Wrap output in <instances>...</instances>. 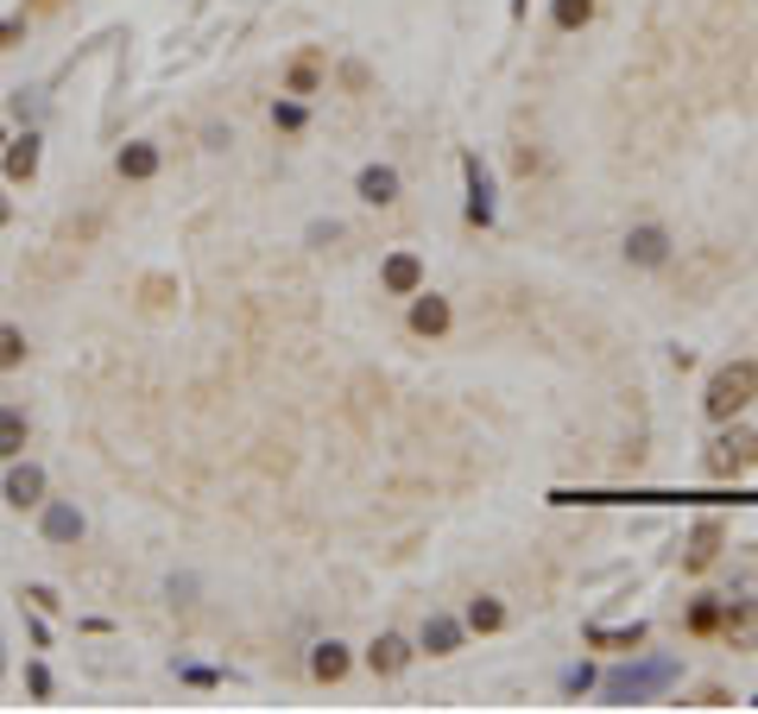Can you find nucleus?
Masks as SVG:
<instances>
[{"label": "nucleus", "mask_w": 758, "mask_h": 714, "mask_svg": "<svg viewBox=\"0 0 758 714\" xmlns=\"http://www.w3.org/2000/svg\"><path fill=\"white\" fill-rule=\"evenodd\" d=\"M746 405H758V360H727L702 392V411L714 424H733Z\"/></svg>", "instance_id": "f257e3e1"}, {"label": "nucleus", "mask_w": 758, "mask_h": 714, "mask_svg": "<svg viewBox=\"0 0 758 714\" xmlns=\"http://www.w3.org/2000/svg\"><path fill=\"white\" fill-rule=\"evenodd\" d=\"M677 658H645V663H626V670H613L601 683V695L613 702V709H632V702H651L657 689H670L677 683Z\"/></svg>", "instance_id": "f03ea898"}, {"label": "nucleus", "mask_w": 758, "mask_h": 714, "mask_svg": "<svg viewBox=\"0 0 758 714\" xmlns=\"http://www.w3.org/2000/svg\"><path fill=\"white\" fill-rule=\"evenodd\" d=\"M702 468L714 475V481H739V475H753L758 468V431H721L714 443H707V456H702Z\"/></svg>", "instance_id": "7ed1b4c3"}, {"label": "nucleus", "mask_w": 758, "mask_h": 714, "mask_svg": "<svg viewBox=\"0 0 758 714\" xmlns=\"http://www.w3.org/2000/svg\"><path fill=\"white\" fill-rule=\"evenodd\" d=\"M461 171H468V222H475V228H493V178H487V165L468 153Z\"/></svg>", "instance_id": "20e7f679"}, {"label": "nucleus", "mask_w": 758, "mask_h": 714, "mask_svg": "<svg viewBox=\"0 0 758 714\" xmlns=\"http://www.w3.org/2000/svg\"><path fill=\"white\" fill-rule=\"evenodd\" d=\"M721 633H727L733 651H758V601H727Z\"/></svg>", "instance_id": "39448f33"}, {"label": "nucleus", "mask_w": 758, "mask_h": 714, "mask_svg": "<svg viewBox=\"0 0 758 714\" xmlns=\"http://www.w3.org/2000/svg\"><path fill=\"white\" fill-rule=\"evenodd\" d=\"M7 506H45V468H32V461H13L7 468Z\"/></svg>", "instance_id": "423d86ee"}, {"label": "nucleus", "mask_w": 758, "mask_h": 714, "mask_svg": "<svg viewBox=\"0 0 758 714\" xmlns=\"http://www.w3.org/2000/svg\"><path fill=\"white\" fill-rule=\"evenodd\" d=\"M367 663H374V677H399L404 663H411V638H399V633H379L374 645H367Z\"/></svg>", "instance_id": "0eeeda50"}, {"label": "nucleus", "mask_w": 758, "mask_h": 714, "mask_svg": "<svg viewBox=\"0 0 758 714\" xmlns=\"http://www.w3.org/2000/svg\"><path fill=\"white\" fill-rule=\"evenodd\" d=\"M354 190H360V203L386 209V203H399V171H392V165H367V171L354 178Z\"/></svg>", "instance_id": "6e6552de"}, {"label": "nucleus", "mask_w": 758, "mask_h": 714, "mask_svg": "<svg viewBox=\"0 0 758 714\" xmlns=\"http://www.w3.org/2000/svg\"><path fill=\"white\" fill-rule=\"evenodd\" d=\"M714 557H721V518H702L682 544V569H707Z\"/></svg>", "instance_id": "1a4fd4ad"}, {"label": "nucleus", "mask_w": 758, "mask_h": 714, "mask_svg": "<svg viewBox=\"0 0 758 714\" xmlns=\"http://www.w3.org/2000/svg\"><path fill=\"white\" fill-rule=\"evenodd\" d=\"M626 259L632 266H664V259H670V234L664 228H632L626 234Z\"/></svg>", "instance_id": "9d476101"}, {"label": "nucleus", "mask_w": 758, "mask_h": 714, "mask_svg": "<svg viewBox=\"0 0 758 714\" xmlns=\"http://www.w3.org/2000/svg\"><path fill=\"white\" fill-rule=\"evenodd\" d=\"M379 279H386V291H399V298H417V285H424V266H417V254H392Z\"/></svg>", "instance_id": "9b49d317"}, {"label": "nucleus", "mask_w": 758, "mask_h": 714, "mask_svg": "<svg viewBox=\"0 0 758 714\" xmlns=\"http://www.w3.org/2000/svg\"><path fill=\"white\" fill-rule=\"evenodd\" d=\"M310 677H316V683H335V677H348V645L323 638V645L310 651Z\"/></svg>", "instance_id": "f8f14e48"}, {"label": "nucleus", "mask_w": 758, "mask_h": 714, "mask_svg": "<svg viewBox=\"0 0 758 714\" xmlns=\"http://www.w3.org/2000/svg\"><path fill=\"white\" fill-rule=\"evenodd\" d=\"M76 537H82V512L64 506V500L45 506V544H76Z\"/></svg>", "instance_id": "ddd939ff"}, {"label": "nucleus", "mask_w": 758, "mask_h": 714, "mask_svg": "<svg viewBox=\"0 0 758 714\" xmlns=\"http://www.w3.org/2000/svg\"><path fill=\"white\" fill-rule=\"evenodd\" d=\"M32 171H38V133H25V140H13V146H7V178H13V183H32Z\"/></svg>", "instance_id": "4468645a"}, {"label": "nucleus", "mask_w": 758, "mask_h": 714, "mask_svg": "<svg viewBox=\"0 0 758 714\" xmlns=\"http://www.w3.org/2000/svg\"><path fill=\"white\" fill-rule=\"evenodd\" d=\"M25 456V411L0 405V461H20Z\"/></svg>", "instance_id": "2eb2a0df"}, {"label": "nucleus", "mask_w": 758, "mask_h": 714, "mask_svg": "<svg viewBox=\"0 0 758 714\" xmlns=\"http://www.w3.org/2000/svg\"><path fill=\"white\" fill-rule=\"evenodd\" d=\"M411 330L417 335H443L449 330V304H443V298H417V304H411Z\"/></svg>", "instance_id": "dca6fc26"}, {"label": "nucleus", "mask_w": 758, "mask_h": 714, "mask_svg": "<svg viewBox=\"0 0 758 714\" xmlns=\"http://www.w3.org/2000/svg\"><path fill=\"white\" fill-rule=\"evenodd\" d=\"M455 645H461V626L443 620V613H430V620H424V651H430V658H443V651H455Z\"/></svg>", "instance_id": "f3484780"}, {"label": "nucleus", "mask_w": 758, "mask_h": 714, "mask_svg": "<svg viewBox=\"0 0 758 714\" xmlns=\"http://www.w3.org/2000/svg\"><path fill=\"white\" fill-rule=\"evenodd\" d=\"M550 20H556V32H576L594 20V0H550Z\"/></svg>", "instance_id": "a211bd4d"}, {"label": "nucleus", "mask_w": 758, "mask_h": 714, "mask_svg": "<svg viewBox=\"0 0 758 714\" xmlns=\"http://www.w3.org/2000/svg\"><path fill=\"white\" fill-rule=\"evenodd\" d=\"M152 171H158V146H126V153H121V178L146 183Z\"/></svg>", "instance_id": "6ab92c4d"}, {"label": "nucleus", "mask_w": 758, "mask_h": 714, "mask_svg": "<svg viewBox=\"0 0 758 714\" xmlns=\"http://www.w3.org/2000/svg\"><path fill=\"white\" fill-rule=\"evenodd\" d=\"M721 613H727V601H721V594H702V601L689 607V633H714V626H721Z\"/></svg>", "instance_id": "aec40b11"}, {"label": "nucleus", "mask_w": 758, "mask_h": 714, "mask_svg": "<svg viewBox=\"0 0 758 714\" xmlns=\"http://www.w3.org/2000/svg\"><path fill=\"white\" fill-rule=\"evenodd\" d=\"M468 626H475V633H500V626H505V607L493 601V594H480L475 607H468Z\"/></svg>", "instance_id": "412c9836"}, {"label": "nucleus", "mask_w": 758, "mask_h": 714, "mask_svg": "<svg viewBox=\"0 0 758 714\" xmlns=\"http://www.w3.org/2000/svg\"><path fill=\"white\" fill-rule=\"evenodd\" d=\"M588 645H620V651H632V645H645V626H638V620H632V626H620V633L588 626Z\"/></svg>", "instance_id": "4be33fe9"}, {"label": "nucleus", "mask_w": 758, "mask_h": 714, "mask_svg": "<svg viewBox=\"0 0 758 714\" xmlns=\"http://www.w3.org/2000/svg\"><path fill=\"white\" fill-rule=\"evenodd\" d=\"M13 367H25V335L13 323H0V373H13Z\"/></svg>", "instance_id": "5701e85b"}, {"label": "nucleus", "mask_w": 758, "mask_h": 714, "mask_svg": "<svg viewBox=\"0 0 758 714\" xmlns=\"http://www.w3.org/2000/svg\"><path fill=\"white\" fill-rule=\"evenodd\" d=\"M316 82H323V64H316V57H298V64H291V96H310Z\"/></svg>", "instance_id": "b1692460"}, {"label": "nucleus", "mask_w": 758, "mask_h": 714, "mask_svg": "<svg viewBox=\"0 0 758 714\" xmlns=\"http://www.w3.org/2000/svg\"><path fill=\"white\" fill-rule=\"evenodd\" d=\"M303 121H310V114H303V102H278L272 108V127H285V133H298Z\"/></svg>", "instance_id": "393cba45"}, {"label": "nucleus", "mask_w": 758, "mask_h": 714, "mask_svg": "<svg viewBox=\"0 0 758 714\" xmlns=\"http://www.w3.org/2000/svg\"><path fill=\"white\" fill-rule=\"evenodd\" d=\"M562 689H569V695H581V689H594V670H588V663H576V670H562Z\"/></svg>", "instance_id": "a878e982"}, {"label": "nucleus", "mask_w": 758, "mask_h": 714, "mask_svg": "<svg viewBox=\"0 0 758 714\" xmlns=\"http://www.w3.org/2000/svg\"><path fill=\"white\" fill-rule=\"evenodd\" d=\"M20 32H25V20H0V52H7V45H13Z\"/></svg>", "instance_id": "bb28decb"}, {"label": "nucleus", "mask_w": 758, "mask_h": 714, "mask_svg": "<svg viewBox=\"0 0 758 714\" xmlns=\"http://www.w3.org/2000/svg\"><path fill=\"white\" fill-rule=\"evenodd\" d=\"M7 215H13V209H7V197H0V228H7Z\"/></svg>", "instance_id": "cd10ccee"}, {"label": "nucleus", "mask_w": 758, "mask_h": 714, "mask_svg": "<svg viewBox=\"0 0 758 714\" xmlns=\"http://www.w3.org/2000/svg\"><path fill=\"white\" fill-rule=\"evenodd\" d=\"M512 13H525V0H512Z\"/></svg>", "instance_id": "c85d7f7f"}, {"label": "nucleus", "mask_w": 758, "mask_h": 714, "mask_svg": "<svg viewBox=\"0 0 758 714\" xmlns=\"http://www.w3.org/2000/svg\"><path fill=\"white\" fill-rule=\"evenodd\" d=\"M0 146H7V133H0Z\"/></svg>", "instance_id": "c756f323"}]
</instances>
